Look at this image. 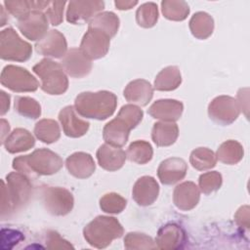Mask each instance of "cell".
Here are the masks:
<instances>
[{
	"label": "cell",
	"mask_w": 250,
	"mask_h": 250,
	"mask_svg": "<svg viewBox=\"0 0 250 250\" xmlns=\"http://www.w3.org/2000/svg\"><path fill=\"white\" fill-rule=\"evenodd\" d=\"M2 181L1 218L5 220L16 211L22 208L32 195V184L29 177L21 172H11Z\"/></svg>",
	"instance_id": "cell-1"
},
{
	"label": "cell",
	"mask_w": 250,
	"mask_h": 250,
	"mask_svg": "<svg viewBox=\"0 0 250 250\" xmlns=\"http://www.w3.org/2000/svg\"><path fill=\"white\" fill-rule=\"evenodd\" d=\"M62 164L61 156L48 148H38L13 160V168L27 177L53 175L61 170Z\"/></svg>",
	"instance_id": "cell-2"
},
{
	"label": "cell",
	"mask_w": 250,
	"mask_h": 250,
	"mask_svg": "<svg viewBox=\"0 0 250 250\" xmlns=\"http://www.w3.org/2000/svg\"><path fill=\"white\" fill-rule=\"evenodd\" d=\"M117 105V97L109 91L83 92L74 101L78 114L86 118L104 120L110 117Z\"/></svg>",
	"instance_id": "cell-3"
},
{
	"label": "cell",
	"mask_w": 250,
	"mask_h": 250,
	"mask_svg": "<svg viewBox=\"0 0 250 250\" xmlns=\"http://www.w3.org/2000/svg\"><path fill=\"white\" fill-rule=\"evenodd\" d=\"M123 227L119 221L110 216H98L91 221L83 229L86 241L93 247L102 249L122 236Z\"/></svg>",
	"instance_id": "cell-4"
},
{
	"label": "cell",
	"mask_w": 250,
	"mask_h": 250,
	"mask_svg": "<svg viewBox=\"0 0 250 250\" xmlns=\"http://www.w3.org/2000/svg\"><path fill=\"white\" fill-rule=\"evenodd\" d=\"M33 72L41 80V89L49 95H62L68 89V79L62 64L51 59H43L36 63Z\"/></svg>",
	"instance_id": "cell-5"
},
{
	"label": "cell",
	"mask_w": 250,
	"mask_h": 250,
	"mask_svg": "<svg viewBox=\"0 0 250 250\" xmlns=\"http://www.w3.org/2000/svg\"><path fill=\"white\" fill-rule=\"evenodd\" d=\"M32 54L31 45L22 40L17 31L8 27L0 33V57L5 61L25 62Z\"/></svg>",
	"instance_id": "cell-6"
},
{
	"label": "cell",
	"mask_w": 250,
	"mask_h": 250,
	"mask_svg": "<svg viewBox=\"0 0 250 250\" xmlns=\"http://www.w3.org/2000/svg\"><path fill=\"white\" fill-rule=\"evenodd\" d=\"M1 84L13 92H34L38 89L37 79L25 68L17 65H6L1 72Z\"/></svg>",
	"instance_id": "cell-7"
},
{
	"label": "cell",
	"mask_w": 250,
	"mask_h": 250,
	"mask_svg": "<svg viewBox=\"0 0 250 250\" xmlns=\"http://www.w3.org/2000/svg\"><path fill=\"white\" fill-rule=\"evenodd\" d=\"M41 197L45 209L54 216L67 215L74 205L71 192L60 187H43Z\"/></svg>",
	"instance_id": "cell-8"
},
{
	"label": "cell",
	"mask_w": 250,
	"mask_h": 250,
	"mask_svg": "<svg viewBox=\"0 0 250 250\" xmlns=\"http://www.w3.org/2000/svg\"><path fill=\"white\" fill-rule=\"evenodd\" d=\"M240 113L236 100L229 96H219L208 105V115L216 123L229 125L236 120Z\"/></svg>",
	"instance_id": "cell-9"
},
{
	"label": "cell",
	"mask_w": 250,
	"mask_h": 250,
	"mask_svg": "<svg viewBox=\"0 0 250 250\" xmlns=\"http://www.w3.org/2000/svg\"><path fill=\"white\" fill-rule=\"evenodd\" d=\"M110 37L97 28H90L83 35L80 43L81 52L89 60H98L104 57L109 49Z\"/></svg>",
	"instance_id": "cell-10"
},
{
	"label": "cell",
	"mask_w": 250,
	"mask_h": 250,
	"mask_svg": "<svg viewBox=\"0 0 250 250\" xmlns=\"http://www.w3.org/2000/svg\"><path fill=\"white\" fill-rule=\"evenodd\" d=\"M17 26L21 34L31 41L41 40L48 29V19L43 11H31L25 17L18 20Z\"/></svg>",
	"instance_id": "cell-11"
},
{
	"label": "cell",
	"mask_w": 250,
	"mask_h": 250,
	"mask_svg": "<svg viewBox=\"0 0 250 250\" xmlns=\"http://www.w3.org/2000/svg\"><path fill=\"white\" fill-rule=\"evenodd\" d=\"M104 8V1H70L66 10V21L72 24L85 23Z\"/></svg>",
	"instance_id": "cell-12"
},
{
	"label": "cell",
	"mask_w": 250,
	"mask_h": 250,
	"mask_svg": "<svg viewBox=\"0 0 250 250\" xmlns=\"http://www.w3.org/2000/svg\"><path fill=\"white\" fill-rule=\"evenodd\" d=\"M38 54L50 58L61 59L67 53V43L64 35L57 29H51L35 44Z\"/></svg>",
	"instance_id": "cell-13"
},
{
	"label": "cell",
	"mask_w": 250,
	"mask_h": 250,
	"mask_svg": "<svg viewBox=\"0 0 250 250\" xmlns=\"http://www.w3.org/2000/svg\"><path fill=\"white\" fill-rule=\"evenodd\" d=\"M63 70L71 77L82 78L87 76L92 69V62L78 48H71L62 59Z\"/></svg>",
	"instance_id": "cell-14"
},
{
	"label": "cell",
	"mask_w": 250,
	"mask_h": 250,
	"mask_svg": "<svg viewBox=\"0 0 250 250\" xmlns=\"http://www.w3.org/2000/svg\"><path fill=\"white\" fill-rule=\"evenodd\" d=\"M59 120L62 124L63 133L70 138H80L84 136L90 126V123L81 119L73 105L63 107L59 113Z\"/></svg>",
	"instance_id": "cell-15"
},
{
	"label": "cell",
	"mask_w": 250,
	"mask_h": 250,
	"mask_svg": "<svg viewBox=\"0 0 250 250\" xmlns=\"http://www.w3.org/2000/svg\"><path fill=\"white\" fill-rule=\"evenodd\" d=\"M158 193V183L151 176H143L139 178L132 189L133 199L140 206L151 205L157 199Z\"/></svg>",
	"instance_id": "cell-16"
},
{
	"label": "cell",
	"mask_w": 250,
	"mask_h": 250,
	"mask_svg": "<svg viewBox=\"0 0 250 250\" xmlns=\"http://www.w3.org/2000/svg\"><path fill=\"white\" fill-rule=\"evenodd\" d=\"M186 243V232L177 224L170 223L161 227L155 238L156 247L164 250L179 249Z\"/></svg>",
	"instance_id": "cell-17"
},
{
	"label": "cell",
	"mask_w": 250,
	"mask_h": 250,
	"mask_svg": "<svg viewBox=\"0 0 250 250\" xmlns=\"http://www.w3.org/2000/svg\"><path fill=\"white\" fill-rule=\"evenodd\" d=\"M132 129L134 128L125 119L117 115L104 127L103 138L106 144L116 147H122L127 143Z\"/></svg>",
	"instance_id": "cell-18"
},
{
	"label": "cell",
	"mask_w": 250,
	"mask_h": 250,
	"mask_svg": "<svg viewBox=\"0 0 250 250\" xmlns=\"http://www.w3.org/2000/svg\"><path fill=\"white\" fill-rule=\"evenodd\" d=\"M188 165L179 157H171L163 160L157 169V176L163 185L171 186L186 177Z\"/></svg>",
	"instance_id": "cell-19"
},
{
	"label": "cell",
	"mask_w": 250,
	"mask_h": 250,
	"mask_svg": "<svg viewBox=\"0 0 250 250\" xmlns=\"http://www.w3.org/2000/svg\"><path fill=\"white\" fill-rule=\"evenodd\" d=\"M184 104L182 102L172 99H162L154 102L148 108V114L161 121L175 122L182 116Z\"/></svg>",
	"instance_id": "cell-20"
},
{
	"label": "cell",
	"mask_w": 250,
	"mask_h": 250,
	"mask_svg": "<svg viewBox=\"0 0 250 250\" xmlns=\"http://www.w3.org/2000/svg\"><path fill=\"white\" fill-rule=\"evenodd\" d=\"M200 189L193 182H184L178 185L173 192V202L182 211L193 209L199 202Z\"/></svg>",
	"instance_id": "cell-21"
},
{
	"label": "cell",
	"mask_w": 250,
	"mask_h": 250,
	"mask_svg": "<svg viewBox=\"0 0 250 250\" xmlns=\"http://www.w3.org/2000/svg\"><path fill=\"white\" fill-rule=\"evenodd\" d=\"M96 156L99 165L103 169L110 172L119 170L127 158L126 152L123 149L106 143L98 148Z\"/></svg>",
	"instance_id": "cell-22"
},
{
	"label": "cell",
	"mask_w": 250,
	"mask_h": 250,
	"mask_svg": "<svg viewBox=\"0 0 250 250\" xmlns=\"http://www.w3.org/2000/svg\"><path fill=\"white\" fill-rule=\"evenodd\" d=\"M65 166L69 174L78 179H86L92 176L96 164L91 154L78 151L69 155L65 160Z\"/></svg>",
	"instance_id": "cell-23"
},
{
	"label": "cell",
	"mask_w": 250,
	"mask_h": 250,
	"mask_svg": "<svg viewBox=\"0 0 250 250\" xmlns=\"http://www.w3.org/2000/svg\"><path fill=\"white\" fill-rule=\"evenodd\" d=\"M123 95L129 103L145 106L153 97V88L148 81L145 79H136L131 81L125 87Z\"/></svg>",
	"instance_id": "cell-24"
},
{
	"label": "cell",
	"mask_w": 250,
	"mask_h": 250,
	"mask_svg": "<svg viewBox=\"0 0 250 250\" xmlns=\"http://www.w3.org/2000/svg\"><path fill=\"white\" fill-rule=\"evenodd\" d=\"M3 145L8 152L17 153L32 148L35 145V139L26 129L17 128L7 136Z\"/></svg>",
	"instance_id": "cell-25"
},
{
	"label": "cell",
	"mask_w": 250,
	"mask_h": 250,
	"mask_svg": "<svg viewBox=\"0 0 250 250\" xmlns=\"http://www.w3.org/2000/svg\"><path fill=\"white\" fill-rule=\"evenodd\" d=\"M179 136V128L175 122L159 121L153 124L151 139L157 146H169L173 145Z\"/></svg>",
	"instance_id": "cell-26"
},
{
	"label": "cell",
	"mask_w": 250,
	"mask_h": 250,
	"mask_svg": "<svg viewBox=\"0 0 250 250\" xmlns=\"http://www.w3.org/2000/svg\"><path fill=\"white\" fill-rule=\"evenodd\" d=\"M188 25L191 34L195 38L203 40L213 33L214 20L205 12H197L191 17Z\"/></svg>",
	"instance_id": "cell-27"
},
{
	"label": "cell",
	"mask_w": 250,
	"mask_h": 250,
	"mask_svg": "<svg viewBox=\"0 0 250 250\" xmlns=\"http://www.w3.org/2000/svg\"><path fill=\"white\" fill-rule=\"evenodd\" d=\"M182 83L180 69L175 65L164 67L155 77L154 88L157 91H173Z\"/></svg>",
	"instance_id": "cell-28"
},
{
	"label": "cell",
	"mask_w": 250,
	"mask_h": 250,
	"mask_svg": "<svg viewBox=\"0 0 250 250\" xmlns=\"http://www.w3.org/2000/svg\"><path fill=\"white\" fill-rule=\"evenodd\" d=\"M243 146L237 141L229 140L219 146L216 157L225 164L233 165L238 163L243 158Z\"/></svg>",
	"instance_id": "cell-29"
},
{
	"label": "cell",
	"mask_w": 250,
	"mask_h": 250,
	"mask_svg": "<svg viewBox=\"0 0 250 250\" xmlns=\"http://www.w3.org/2000/svg\"><path fill=\"white\" fill-rule=\"evenodd\" d=\"M89 27L102 30L112 38L118 31L119 19L112 12H102L89 21Z\"/></svg>",
	"instance_id": "cell-30"
},
{
	"label": "cell",
	"mask_w": 250,
	"mask_h": 250,
	"mask_svg": "<svg viewBox=\"0 0 250 250\" xmlns=\"http://www.w3.org/2000/svg\"><path fill=\"white\" fill-rule=\"evenodd\" d=\"M34 135L39 141L52 144L60 139L61 129L54 119H41L34 126Z\"/></svg>",
	"instance_id": "cell-31"
},
{
	"label": "cell",
	"mask_w": 250,
	"mask_h": 250,
	"mask_svg": "<svg viewBox=\"0 0 250 250\" xmlns=\"http://www.w3.org/2000/svg\"><path fill=\"white\" fill-rule=\"evenodd\" d=\"M153 155L151 145L144 140H138L130 144L126 156L132 162L137 164H146L149 162Z\"/></svg>",
	"instance_id": "cell-32"
},
{
	"label": "cell",
	"mask_w": 250,
	"mask_h": 250,
	"mask_svg": "<svg viewBox=\"0 0 250 250\" xmlns=\"http://www.w3.org/2000/svg\"><path fill=\"white\" fill-rule=\"evenodd\" d=\"M189 162L198 171H205L215 167L217 157L213 150L208 147H197L193 149L189 156Z\"/></svg>",
	"instance_id": "cell-33"
},
{
	"label": "cell",
	"mask_w": 250,
	"mask_h": 250,
	"mask_svg": "<svg viewBox=\"0 0 250 250\" xmlns=\"http://www.w3.org/2000/svg\"><path fill=\"white\" fill-rule=\"evenodd\" d=\"M161 10L167 20L175 21L186 20L189 14V7L185 1L164 0L161 2Z\"/></svg>",
	"instance_id": "cell-34"
},
{
	"label": "cell",
	"mask_w": 250,
	"mask_h": 250,
	"mask_svg": "<svg viewBox=\"0 0 250 250\" xmlns=\"http://www.w3.org/2000/svg\"><path fill=\"white\" fill-rule=\"evenodd\" d=\"M15 110L20 115L30 119H37L41 115L39 103L30 97H16Z\"/></svg>",
	"instance_id": "cell-35"
},
{
	"label": "cell",
	"mask_w": 250,
	"mask_h": 250,
	"mask_svg": "<svg viewBox=\"0 0 250 250\" xmlns=\"http://www.w3.org/2000/svg\"><path fill=\"white\" fill-rule=\"evenodd\" d=\"M158 20L157 5L153 2H147L141 5L136 12L137 23L145 28H150L155 25Z\"/></svg>",
	"instance_id": "cell-36"
},
{
	"label": "cell",
	"mask_w": 250,
	"mask_h": 250,
	"mask_svg": "<svg viewBox=\"0 0 250 250\" xmlns=\"http://www.w3.org/2000/svg\"><path fill=\"white\" fill-rule=\"evenodd\" d=\"M124 247L128 250H142V249H155L156 244L153 239L142 232H129L124 238Z\"/></svg>",
	"instance_id": "cell-37"
},
{
	"label": "cell",
	"mask_w": 250,
	"mask_h": 250,
	"mask_svg": "<svg viewBox=\"0 0 250 250\" xmlns=\"http://www.w3.org/2000/svg\"><path fill=\"white\" fill-rule=\"evenodd\" d=\"M127 205V200L118 193L109 192L100 199L101 209L108 214H119Z\"/></svg>",
	"instance_id": "cell-38"
},
{
	"label": "cell",
	"mask_w": 250,
	"mask_h": 250,
	"mask_svg": "<svg viewBox=\"0 0 250 250\" xmlns=\"http://www.w3.org/2000/svg\"><path fill=\"white\" fill-rule=\"evenodd\" d=\"M223 184L222 175L217 171L203 173L199 176V189L206 195L218 190Z\"/></svg>",
	"instance_id": "cell-39"
},
{
	"label": "cell",
	"mask_w": 250,
	"mask_h": 250,
	"mask_svg": "<svg viewBox=\"0 0 250 250\" xmlns=\"http://www.w3.org/2000/svg\"><path fill=\"white\" fill-rule=\"evenodd\" d=\"M117 115L125 119L133 128H135L142 121L144 112L138 105L128 104L120 108Z\"/></svg>",
	"instance_id": "cell-40"
},
{
	"label": "cell",
	"mask_w": 250,
	"mask_h": 250,
	"mask_svg": "<svg viewBox=\"0 0 250 250\" xmlns=\"http://www.w3.org/2000/svg\"><path fill=\"white\" fill-rule=\"evenodd\" d=\"M65 4L64 1H49L44 13L52 25H59L62 21Z\"/></svg>",
	"instance_id": "cell-41"
},
{
	"label": "cell",
	"mask_w": 250,
	"mask_h": 250,
	"mask_svg": "<svg viewBox=\"0 0 250 250\" xmlns=\"http://www.w3.org/2000/svg\"><path fill=\"white\" fill-rule=\"evenodd\" d=\"M4 5L7 11L18 20L25 17L27 14L33 11L31 1H4Z\"/></svg>",
	"instance_id": "cell-42"
},
{
	"label": "cell",
	"mask_w": 250,
	"mask_h": 250,
	"mask_svg": "<svg viewBox=\"0 0 250 250\" xmlns=\"http://www.w3.org/2000/svg\"><path fill=\"white\" fill-rule=\"evenodd\" d=\"M46 246L49 249H69L73 246L63 239L57 231L49 230L46 234Z\"/></svg>",
	"instance_id": "cell-43"
},
{
	"label": "cell",
	"mask_w": 250,
	"mask_h": 250,
	"mask_svg": "<svg viewBox=\"0 0 250 250\" xmlns=\"http://www.w3.org/2000/svg\"><path fill=\"white\" fill-rule=\"evenodd\" d=\"M23 239H24V236L19 230L10 229H2V247L7 243L8 245L6 248L10 249Z\"/></svg>",
	"instance_id": "cell-44"
},
{
	"label": "cell",
	"mask_w": 250,
	"mask_h": 250,
	"mask_svg": "<svg viewBox=\"0 0 250 250\" xmlns=\"http://www.w3.org/2000/svg\"><path fill=\"white\" fill-rule=\"evenodd\" d=\"M234 220L239 227L245 228L246 229H249V207L247 205L240 207L234 215Z\"/></svg>",
	"instance_id": "cell-45"
},
{
	"label": "cell",
	"mask_w": 250,
	"mask_h": 250,
	"mask_svg": "<svg viewBox=\"0 0 250 250\" xmlns=\"http://www.w3.org/2000/svg\"><path fill=\"white\" fill-rule=\"evenodd\" d=\"M1 94V115H4L10 108V96L7 95L4 91L0 92Z\"/></svg>",
	"instance_id": "cell-46"
},
{
	"label": "cell",
	"mask_w": 250,
	"mask_h": 250,
	"mask_svg": "<svg viewBox=\"0 0 250 250\" xmlns=\"http://www.w3.org/2000/svg\"><path fill=\"white\" fill-rule=\"evenodd\" d=\"M116 9L118 10H130L138 4L137 1H115Z\"/></svg>",
	"instance_id": "cell-47"
},
{
	"label": "cell",
	"mask_w": 250,
	"mask_h": 250,
	"mask_svg": "<svg viewBox=\"0 0 250 250\" xmlns=\"http://www.w3.org/2000/svg\"><path fill=\"white\" fill-rule=\"evenodd\" d=\"M1 123H2V142H3L4 141V135H5L6 131L9 132L10 126H9V123H7V121L4 120V119L1 120Z\"/></svg>",
	"instance_id": "cell-48"
}]
</instances>
